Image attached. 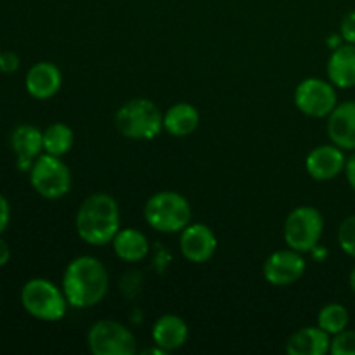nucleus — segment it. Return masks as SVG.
Listing matches in <instances>:
<instances>
[{
    "label": "nucleus",
    "mask_w": 355,
    "mask_h": 355,
    "mask_svg": "<svg viewBox=\"0 0 355 355\" xmlns=\"http://www.w3.org/2000/svg\"><path fill=\"white\" fill-rule=\"evenodd\" d=\"M61 288L69 307L90 309L101 304L110 291V274L96 257H76L66 267Z\"/></svg>",
    "instance_id": "1"
},
{
    "label": "nucleus",
    "mask_w": 355,
    "mask_h": 355,
    "mask_svg": "<svg viewBox=\"0 0 355 355\" xmlns=\"http://www.w3.org/2000/svg\"><path fill=\"white\" fill-rule=\"evenodd\" d=\"M76 234L92 246L110 245L120 231V207L106 193L90 194L76 211Z\"/></svg>",
    "instance_id": "2"
},
{
    "label": "nucleus",
    "mask_w": 355,
    "mask_h": 355,
    "mask_svg": "<svg viewBox=\"0 0 355 355\" xmlns=\"http://www.w3.org/2000/svg\"><path fill=\"white\" fill-rule=\"evenodd\" d=\"M193 208L182 194L159 191L153 194L144 207V218L151 229L165 234H175L191 224Z\"/></svg>",
    "instance_id": "3"
},
{
    "label": "nucleus",
    "mask_w": 355,
    "mask_h": 355,
    "mask_svg": "<svg viewBox=\"0 0 355 355\" xmlns=\"http://www.w3.org/2000/svg\"><path fill=\"white\" fill-rule=\"evenodd\" d=\"M116 130L132 141H151L162 134L163 113L153 101L132 99L114 114Z\"/></svg>",
    "instance_id": "4"
},
{
    "label": "nucleus",
    "mask_w": 355,
    "mask_h": 355,
    "mask_svg": "<svg viewBox=\"0 0 355 355\" xmlns=\"http://www.w3.org/2000/svg\"><path fill=\"white\" fill-rule=\"evenodd\" d=\"M21 304L31 318L45 322L61 321L66 315V309L69 307L62 288L42 277L24 283L21 290Z\"/></svg>",
    "instance_id": "5"
},
{
    "label": "nucleus",
    "mask_w": 355,
    "mask_h": 355,
    "mask_svg": "<svg viewBox=\"0 0 355 355\" xmlns=\"http://www.w3.org/2000/svg\"><path fill=\"white\" fill-rule=\"evenodd\" d=\"M324 232V217L315 207L295 208L284 220L283 236L288 248L300 253H311L321 243Z\"/></svg>",
    "instance_id": "6"
},
{
    "label": "nucleus",
    "mask_w": 355,
    "mask_h": 355,
    "mask_svg": "<svg viewBox=\"0 0 355 355\" xmlns=\"http://www.w3.org/2000/svg\"><path fill=\"white\" fill-rule=\"evenodd\" d=\"M33 189L45 200H59L71 189V170L59 156L40 155L30 170Z\"/></svg>",
    "instance_id": "7"
},
{
    "label": "nucleus",
    "mask_w": 355,
    "mask_h": 355,
    "mask_svg": "<svg viewBox=\"0 0 355 355\" xmlns=\"http://www.w3.org/2000/svg\"><path fill=\"white\" fill-rule=\"evenodd\" d=\"M87 345L94 355H134L137 352L134 333L113 319L94 322L87 333Z\"/></svg>",
    "instance_id": "8"
},
{
    "label": "nucleus",
    "mask_w": 355,
    "mask_h": 355,
    "mask_svg": "<svg viewBox=\"0 0 355 355\" xmlns=\"http://www.w3.org/2000/svg\"><path fill=\"white\" fill-rule=\"evenodd\" d=\"M295 104L305 116L328 118L338 104L336 87L329 80L305 78L295 90Z\"/></svg>",
    "instance_id": "9"
},
{
    "label": "nucleus",
    "mask_w": 355,
    "mask_h": 355,
    "mask_svg": "<svg viewBox=\"0 0 355 355\" xmlns=\"http://www.w3.org/2000/svg\"><path fill=\"white\" fill-rule=\"evenodd\" d=\"M307 269L304 253L297 250H277L263 263V277L274 286H288L302 279Z\"/></svg>",
    "instance_id": "10"
},
{
    "label": "nucleus",
    "mask_w": 355,
    "mask_h": 355,
    "mask_svg": "<svg viewBox=\"0 0 355 355\" xmlns=\"http://www.w3.org/2000/svg\"><path fill=\"white\" fill-rule=\"evenodd\" d=\"M179 245L180 253L187 262L207 263L214 259L218 243L217 236L208 225L196 222L180 231Z\"/></svg>",
    "instance_id": "11"
},
{
    "label": "nucleus",
    "mask_w": 355,
    "mask_h": 355,
    "mask_svg": "<svg viewBox=\"0 0 355 355\" xmlns=\"http://www.w3.org/2000/svg\"><path fill=\"white\" fill-rule=\"evenodd\" d=\"M345 163L347 158L343 155V149L331 142V144H322L312 149L305 159V168L312 179L326 182L345 172Z\"/></svg>",
    "instance_id": "12"
},
{
    "label": "nucleus",
    "mask_w": 355,
    "mask_h": 355,
    "mask_svg": "<svg viewBox=\"0 0 355 355\" xmlns=\"http://www.w3.org/2000/svg\"><path fill=\"white\" fill-rule=\"evenodd\" d=\"M10 146L16 153L17 168L30 172L35 159L44 151V132L33 125H19L10 134Z\"/></svg>",
    "instance_id": "13"
},
{
    "label": "nucleus",
    "mask_w": 355,
    "mask_h": 355,
    "mask_svg": "<svg viewBox=\"0 0 355 355\" xmlns=\"http://www.w3.org/2000/svg\"><path fill=\"white\" fill-rule=\"evenodd\" d=\"M28 94L38 101H45L54 97L62 85L61 69L54 62L42 61L31 66L24 80Z\"/></svg>",
    "instance_id": "14"
},
{
    "label": "nucleus",
    "mask_w": 355,
    "mask_h": 355,
    "mask_svg": "<svg viewBox=\"0 0 355 355\" xmlns=\"http://www.w3.org/2000/svg\"><path fill=\"white\" fill-rule=\"evenodd\" d=\"M328 135L343 151H355V101L336 104L328 116Z\"/></svg>",
    "instance_id": "15"
},
{
    "label": "nucleus",
    "mask_w": 355,
    "mask_h": 355,
    "mask_svg": "<svg viewBox=\"0 0 355 355\" xmlns=\"http://www.w3.org/2000/svg\"><path fill=\"white\" fill-rule=\"evenodd\" d=\"M151 336L155 345L168 354L186 345L187 338H189V328L179 315L165 314L156 319L151 329Z\"/></svg>",
    "instance_id": "16"
},
{
    "label": "nucleus",
    "mask_w": 355,
    "mask_h": 355,
    "mask_svg": "<svg viewBox=\"0 0 355 355\" xmlns=\"http://www.w3.org/2000/svg\"><path fill=\"white\" fill-rule=\"evenodd\" d=\"M329 82L338 89L355 87V45L342 44L331 52L326 66Z\"/></svg>",
    "instance_id": "17"
},
{
    "label": "nucleus",
    "mask_w": 355,
    "mask_h": 355,
    "mask_svg": "<svg viewBox=\"0 0 355 355\" xmlns=\"http://www.w3.org/2000/svg\"><path fill=\"white\" fill-rule=\"evenodd\" d=\"M331 349V335L319 326H307L290 336L286 352L290 355H324Z\"/></svg>",
    "instance_id": "18"
},
{
    "label": "nucleus",
    "mask_w": 355,
    "mask_h": 355,
    "mask_svg": "<svg viewBox=\"0 0 355 355\" xmlns=\"http://www.w3.org/2000/svg\"><path fill=\"white\" fill-rule=\"evenodd\" d=\"M113 252L121 262L137 263L142 262L149 255V239L144 232L137 231L134 227H125L116 232V236L111 241Z\"/></svg>",
    "instance_id": "19"
},
{
    "label": "nucleus",
    "mask_w": 355,
    "mask_h": 355,
    "mask_svg": "<svg viewBox=\"0 0 355 355\" xmlns=\"http://www.w3.org/2000/svg\"><path fill=\"white\" fill-rule=\"evenodd\" d=\"M200 125V113L189 103H177L163 114V127L173 137H187Z\"/></svg>",
    "instance_id": "20"
},
{
    "label": "nucleus",
    "mask_w": 355,
    "mask_h": 355,
    "mask_svg": "<svg viewBox=\"0 0 355 355\" xmlns=\"http://www.w3.org/2000/svg\"><path fill=\"white\" fill-rule=\"evenodd\" d=\"M75 142V134L66 123H52L44 130V151L62 158L68 155Z\"/></svg>",
    "instance_id": "21"
},
{
    "label": "nucleus",
    "mask_w": 355,
    "mask_h": 355,
    "mask_svg": "<svg viewBox=\"0 0 355 355\" xmlns=\"http://www.w3.org/2000/svg\"><path fill=\"white\" fill-rule=\"evenodd\" d=\"M350 315L345 305L342 304H328L321 309L318 315V326L324 329L328 335L335 336L349 328Z\"/></svg>",
    "instance_id": "22"
},
{
    "label": "nucleus",
    "mask_w": 355,
    "mask_h": 355,
    "mask_svg": "<svg viewBox=\"0 0 355 355\" xmlns=\"http://www.w3.org/2000/svg\"><path fill=\"white\" fill-rule=\"evenodd\" d=\"M338 245L347 255L355 259V215H350L340 224Z\"/></svg>",
    "instance_id": "23"
},
{
    "label": "nucleus",
    "mask_w": 355,
    "mask_h": 355,
    "mask_svg": "<svg viewBox=\"0 0 355 355\" xmlns=\"http://www.w3.org/2000/svg\"><path fill=\"white\" fill-rule=\"evenodd\" d=\"M329 352L333 355H355V331L343 329L342 333L333 336Z\"/></svg>",
    "instance_id": "24"
},
{
    "label": "nucleus",
    "mask_w": 355,
    "mask_h": 355,
    "mask_svg": "<svg viewBox=\"0 0 355 355\" xmlns=\"http://www.w3.org/2000/svg\"><path fill=\"white\" fill-rule=\"evenodd\" d=\"M340 35H342L343 40H345L347 44L355 45V9L350 10V12L342 19V24H340Z\"/></svg>",
    "instance_id": "25"
},
{
    "label": "nucleus",
    "mask_w": 355,
    "mask_h": 355,
    "mask_svg": "<svg viewBox=\"0 0 355 355\" xmlns=\"http://www.w3.org/2000/svg\"><path fill=\"white\" fill-rule=\"evenodd\" d=\"M19 68V58L14 52H2L0 54V71L14 73Z\"/></svg>",
    "instance_id": "26"
},
{
    "label": "nucleus",
    "mask_w": 355,
    "mask_h": 355,
    "mask_svg": "<svg viewBox=\"0 0 355 355\" xmlns=\"http://www.w3.org/2000/svg\"><path fill=\"white\" fill-rule=\"evenodd\" d=\"M10 220V207H9V201L6 200V196L0 194V234L7 229Z\"/></svg>",
    "instance_id": "27"
},
{
    "label": "nucleus",
    "mask_w": 355,
    "mask_h": 355,
    "mask_svg": "<svg viewBox=\"0 0 355 355\" xmlns=\"http://www.w3.org/2000/svg\"><path fill=\"white\" fill-rule=\"evenodd\" d=\"M345 175H347V180H349L350 187H352V191L355 193V153L350 156V158H347Z\"/></svg>",
    "instance_id": "28"
},
{
    "label": "nucleus",
    "mask_w": 355,
    "mask_h": 355,
    "mask_svg": "<svg viewBox=\"0 0 355 355\" xmlns=\"http://www.w3.org/2000/svg\"><path fill=\"white\" fill-rule=\"evenodd\" d=\"M9 259H10L9 245H7V243L0 238V267L6 266V263L9 262Z\"/></svg>",
    "instance_id": "29"
},
{
    "label": "nucleus",
    "mask_w": 355,
    "mask_h": 355,
    "mask_svg": "<svg viewBox=\"0 0 355 355\" xmlns=\"http://www.w3.org/2000/svg\"><path fill=\"white\" fill-rule=\"evenodd\" d=\"M342 44H345V40H343V37L342 35H329V38H328V47L331 49V51H335V49H338L340 45Z\"/></svg>",
    "instance_id": "30"
},
{
    "label": "nucleus",
    "mask_w": 355,
    "mask_h": 355,
    "mask_svg": "<svg viewBox=\"0 0 355 355\" xmlns=\"http://www.w3.org/2000/svg\"><path fill=\"white\" fill-rule=\"evenodd\" d=\"M311 253H312V255L315 257V260H324V259H326V255H328V250L322 248L321 245H318V246H315L314 250H312Z\"/></svg>",
    "instance_id": "31"
},
{
    "label": "nucleus",
    "mask_w": 355,
    "mask_h": 355,
    "mask_svg": "<svg viewBox=\"0 0 355 355\" xmlns=\"http://www.w3.org/2000/svg\"><path fill=\"white\" fill-rule=\"evenodd\" d=\"M349 284H350V290L355 293V266L352 269V272H350V277H349Z\"/></svg>",
    "instance_id": "32"
},
{
    "label": "nucleus",
    "mask_w": 355,
    "mask_h": 355,
    "mask_svg": "<svg viewBox=\"0 0 355 355\" xmlns=\"http://www.w3.org/2000/svg\"><path fill=\"white\" fill-rule=\"evenodd\" d=\"M0 54H2V51H0Z\"/></svg>",
    "instance_id": "33"
}]
</instances>
